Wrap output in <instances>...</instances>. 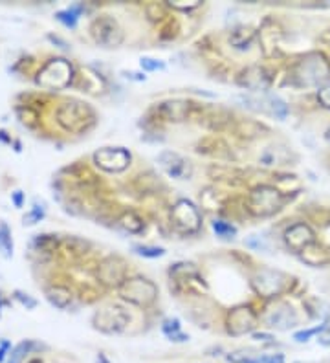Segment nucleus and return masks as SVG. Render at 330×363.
Here are the masks:
<instances>
[{
    "label": "nucleus",
    "instance_id": "3",
    "mask_svg": "<svg viewBox=\"0 0 330 363\" xmlns=\"http://www.w3.org/2000/svg\"><path fill=\"white\" fill-rule=\"evenodd\" d=\"M119 294H121L123 299L134 303V305L147 306L156 299L158 288H156L154 283H150V281L134 277V279H125V283L119 286Z\"/></svg>",
    "mask_w": 330,
    "mask_h": 363
},
{
    "label": "nucleus",
    "instance_id": "33",
    "mask_svg": "<svg viewBox=\"0 0 330 363\" xmlns=\"http://www.w3.org/2000/svg\"><path fill=\"white\" fill-rule=\"evenodd\" d=\"M8 343H6V341H4V343H2V349H0V362H2V358H4V352H6V349H8Z\"/></svg>",
    "mask_w": 330,
    "mask_h": 363
},
{
    "label": "nucleus",
    "instance_id": "25",
    "mask_svg": "<svg viewBox=\"0 0 330 363\" xmlns=\"http://www.w3.org/2000/svg\"><path fill=\"white\" fill-rule=\"evenodd\" d=\"M326 327H329V325H326V323L317 325V327L310 328V330H303V333H297V334H295V336H294V340H295V341H299V343H304V341H308L312 336H316V334L323 333V330H325Z\"/></svg>",
    "mask_w": 330,
    "mask_h": 363
},
{
    "label": "nucleus",
    "instance_id": "20",
    "mask_svg": "<svg viewBox=\"0 0 330 363\" xmlns=\"http://www.w3.org/2000/svg\"><path fill=\"white\" fill-rule=\"evenodd\" d=\"M211 226H213V231L216 233V237H220V239L231 240L235 239V235H237V228L231 226V224H228V222L224 220H215Z\"/></svg>",
    "mask_w": 330,
    "mask_h": 363
},
{
    "label": "nucleus",
    "instance_id": "12",
    "mask_svg": "<svg viewBox=\"0 0 330 363\" xmlns=\"http://www.w3.org/2000/svg\"><path fill=\"white\" fill-rule=\"evenodd\" d=\"M127 321H128V315L125 314L121 308H118V306H114V308H103V311L97 312L96 318H94L96 327L99 328V330H103V333H109V334L123 330Z\"/></svg>",
    "mask_w": 330,
    "mask_h": 363
},
{
    "label": "nucleus",
    "instance_id": "7",
    "mask_svg": "<svg viewBox=\"0 0 330 363\" xmlns=\"http://www.w3.org/2000/svg\"><path fill=\"white\" fill-rule=\"evenodd\" d=\"M96 164L109 173H121L131 164V152L123 147H106L94 155Z\"/></svg>",
    "mask_w": 330,
    "mask_h": 363
},
{
    "label": "nucleus",
    "instance_id": "18",
    "mask_svg": "<svg viewBox=\"0 0 330 363\" xmlns=\"http://www.w3.org/2000/svg\"><path fill=\"white\" fill-rule=\"evenodd\" d=\"M162 330L165 333V336H167L171 341H187L189 340V336L180 330V321H178L176 318L165 319L162 325Z\"/></svg>",
    "mask_w": 330,
    "mask_h": 363
},
{
    "label": "nucleus",
    "instance_id": "19",
    "mask_svg": "<svg viewBox=\"0 0 330 363\" xmlns=\"http://www.w3.org/2000/svg\"><path fill=\"white\" fill-rule=\"evenodd\" d=\"M228 359L231 363H264L266 362V356L255 354L251 350H238V352L229 354Z\"/></svg>",
    "mask_w": 330,
    "mask_h": 363
},
{
    "label": "nucleus",
    "instance_id": "27",
    "mask_svg": "<svg viewBox=\"0 0 330 363\" xmlns=\"http://www.w3.org/2000/svg\"><path fill=\"white\" fill-rule=\"evenodd\" d=\"M317 101H319L321 106H325V108H330V83L319 89V92H317Z\"/></svg>",
    "mask_w": 330,
    "mask_h": 363
},
{
    "label": "nucleus",
    "instance_id": "1",
    "mask_svg": "<svg viewBox=\"0 0 330 363\" xmlns=\"http://www.w3.org/2000/svg\"><path fill=\"white\" fill-rule=\"evenodd\" d=\"M330 77V65L321 53H308L292 70L297 86H319Z\"/></svg>",
    "mask_w": 330,
    "mask_h": 363
},
{
    "label": "nucleus",
    "instance_id": "9",
    "mask_svg": "<svg viewBox=\"0 0 330 363\" xmlns=\"http://www.w3.org/2000/svg\"><path fill=\"white\" fill-rule=\"evenodd\" d=\"M158 164L175 180H189L191 174H193V165H191L189 160H185L178 152H162L158 156Z\"/></svg>",
    "mask_w": 330,
    "mask_h": 363
},
{
    "label": "nucleus",
    "instance_id": "4",
    "mask_svg": "<svg viewBox=\"0 0 330 363\" xmlns=\"http://www.w3.org/2000/svg\"><path fill=\"white\" fill-rule=\"evenodd\" d=\"M171 220L172 226L180 231V233H197L200 230V224H202L200 211L194 208V204L189 202V200L176 202L171 211Z\"/></svg>",
    "mask_w": 330,
    "mask_h": 363
},
{
    "label": "nucleus",
    "instance_id": "10",
    "mask_svg": "<svg viewBox=\"0 0 330 363\" xmlns=\"http://www.w3.org/2000/svg\"><path fill=\"white\" fill-rule=\"evenodd\" d=\"M264 321L266 325L275 330H290L297 325V314L292 308L290 305L286 303H275L273 306H270L266 315H264Z\"/></svg>",
    "mask_w": 330,
    "mask_h": 363
},
{
    "label": "nucleus",
    "instance_id": "21",
    "mask_svg": "<svg viewBox=\"0 0 330 363\" xmlns=\"http://www.w3.org/2000/svg\"><path fill=\"white\" fill-rule=\"evenodd\" d=\"M134 253L141 255V257H147V259H156V257H162L165 255V250L163 248H156V246H141V244H134L132 246Z\"/></svg>",
    "mask_w": 330,
    "mask_h": 363
},
{
    "label": "nucleus",
    "instance_id": "11",
    "mask_svg": "<svg viewBox=\"0 0 330 363\" xmlns=\"http://www.w3.org/2000/svg\"><path fill=\"white\" fill-rule=\"evenodd\" d=\"M255 323L257 318L250 306H237L228 315V330L233 336H242V334L251 333L255 328Z\"/></svg>",
    "mask_w": 330,
    "mask_h": 363
},
{
    "label": "nucleus",
    "instance_id": "31",
    "mask_svg": "<svg viewBox=\"0 0 330 363\" xmlns=\"http://www.w3.org/2000/svg\"><path fill=\"white\" fill-rule=\"evenodd\" d=\"M264 363H285V356L273 354V356H270V358H266V362Z\"/></svg>",
    "mask_w": 330,
    "mask_h": 363
},
{
    "label": "nucleus",
    "instance_id": "22",
    "mask_svg": "<svg viewBox=\"0 0 330 363\" xmlns=\"http://www.w3.org/2000/svg\"><path fill=\"white\" fill-rule=\"evenodd\" d=\"M119 222H121V226L127 231H131V233H138V231H141V228H143V222H141L134 213H125Z\"/></svg>",
    "mask_w": 330,
    "mask_h": 363
},
{
    "label": "nucleus",
    "instance_id": "34",
    "mask_svg": "<svg viewBox=\"0 0 330 363\" xmlns=\"http://www.w3.org/2000/svg\"><path fill=\"white\" fill-rule=\"evenodd\" d=\"M21 202H22V196H21V193L17 191V193H15V204L21 206Z\"/></svg>",
    "mask_w": 330,
    "mask_h": 363
},
{
    "label": "nucleus",
    "instance_id": "5",
    "mask_svg": "<svg viewBox=\"0 0 330 363\" xmlns=\"http://www.w3.org/2000/svg\"><path fill=\"white\" fill-rule=\"evenodd\" d=\"M286 275L281 274L277 270H268V268H264V270L257 272L251 284H253V290H255L259 296L263 297H275L285 290L286 286Z\"/></svg>",
    "mask_w": 330,
    "mask_h": 363
},
{
    "label": "nucleus",
    "instance_id": "28",
    "mask_svg": "<svg viewBox=\"0 0 330 363\" xmlns=\"http://www.w3.org/2000/svg\"><path fill=\"white\" fill-rule=\"evenodd\" d=\"M31 345H33V343H21V345H18L17 349H15L13 354H11V359H9V363H18V362H21V359L24 358V354H26L28 349H30Z\"/></svg>",
    "mask_w": 330,
    "mask_h": 363
},
{
    "label": "nucleus",
    "instance_id": "14",
    "mask_svg": "<svg viewBox=\"0 0 330 363\" xmlns=\"http://www.w3.org/2000/svg\"><path fill=\"white\" fill-rule=\"evenodd\" d=\"M285 240L292 252L303 253L310 244L316 242V237H314V231L307 224H295V226L286 230Z\"/></svg>",
    "mask_w": 330,
    "mask_h": 363
},
{
    "label": "nucleus",
    "instance_id": "29",
    "mask_svg": "<svg viewBox=\"0 0 330 363\" xmlns=\"http://www.w3.org/2000/svg\"><path fill=\"white\" fill-rule=\"evenodd\" d=\"M246 244L250 246V248L253 250H266L268 246H266V242H264V239L260 237V235H251L250 239L246 240Z\"/></svg>",
    "mask_w": 330,
    "mask_h": 363
},
{
    "label": "nucleus",
    "instance_id": "32",
    "mask_svg": "<svg viewBox=\"0 0 330 363\" xmlns=\"http://www.w3.org/2000/svg\"><path fill=\"white\" fill-rule=\"evenodd\" d=\"M253 340H257V341H272L273 337L270 336V334H263V333H257V334H253Z\"/></svg>",
    "mask_w": 330,
    "mask_h": 363
},
{
    "label": "nucleus",
    "instance_id": "23",
    "mask_svg": "<svg viewBox=\"0 0 330 363\" xmlns=\"http://www.w3.org/2000/svg\"><path fill=\"white\" fill-rule=\"evenodd\" d=\"M0 250L4 253L6 257H11L13 253V244H11V235H9L8 226H0Z\"/></svg>",
    "mask_w": 330,
    "mask_h": 363
},
{
    "label": "nucleus",
    "instance_id": "8",
    "mask_svg": "<svg viewBox=\"0 0 330 363\" xmlns=\"http://www.w3.org/2000/svg\"><path fill=\"white\" fill-rule=\"evenodd\" d=\"M72 79V67L62 59H55L40 72L39 83L48 86V89H62L70 83Z\"/></svg>",
    "mask_w": 330,
    "mask_h": 363
},
{
    "label": "nucleus",
    "instance_id": "16",
    "mask_svg": "<svg viewBox=\"0 0 330 363\" xmlns=\"http://www.w3.org/2000/svg\"><path fill=\"white\" fill-rule=\"evenodd\" d=\"M301 257H303V261L310 266H323L330 261V255L326 253V250L319 248L316 242L310 244V246L301 253Z\"/></svg>",
    "mask_w": 330,
    "mask_h": 363
},
{
    "label": "nucleus",
    "instance_id": "6",
    "mask_svg": "<svg viewBox=\"0 0 330 363\" xmlns=\"http://www.w3.org/2000/svg\"><path fill=\"white\" fill-rule=\"evenodd\" d=\"M241 99L248 108H253L257 112H266L270 116H275L277 120H285L288 116V105L279 96L263 94V96H244Z\"/></svg>",
    "mask_w": 330,
    "mask_h": 363
},
{
    "label": "nucleus",
    "instance_id": "17",
    "mask_svg": "<svg viewBox=\"0 0 330 363\" xmlns=\"http://www.w3.org/2000/svg\"><path fill=\"white\" fill-rule=\"evenodd\" d=\"M253 37H255V31L251 30V28L241 26L237 30H233V33H231V45L238 50L250 48Z\"/></svg>",
    "mask_w": 330,
    "mask_h": 363
},
{
    "label": "nucleus",
    "instance_id": "2",
    "mask_svg": "<svg viewBox=\"0 0 330 363\" xmlns=\"http://www.w3.org/2000/svg\"><path fill=\"white\" fill-rule=\"evenodd\" d=\"M282 206V195L275 187L259 186L248 196V211L255 217H270Z\"/></svg>",
    "mask_w": 330,
    "mask_h": 363
},
{
    "label": "nucleus",
    "instance_id": "35",
    "mask_svg": "<svg viewBox=\"0 0 330 363\" xmlns=\"http://www.w3.org/2000/svg\"><path fill=\"white\" fill-rule=\"evenodd\" d=\"M325 138H326V140H329V142H330V129H329V130H326V134H325Z\"/></svg>",
    "mask_w": 330,
    "mask_h": 363
},
{
    "label": "nucleus",
    "instance_id": "24",
    "mask_svg": "<svg viewBox=\"0 0 330 363\" xmlns=\"http://www.w3.org/2000/svg\"><path fill=\"white\" fill-rule=\"evenodd\" d=\"M79 11H81V6H75V8H70L68 11H61V13L57 15V18L59 21H62L66 26H75V21H77Z\"/></svg>",
    "mask_w": 330,
    "mask_h": 363
},
{
    "label": "nucleus",
    "instance_id": "15",
    "mask_svg": "<svg viewBox=\"0 0 330 363\" xmlns=\"http://www.w3.org/2000/svg\"><path fill=\"white\" fill-rule=\"evenodd\" d=\"M238 84H241L242 89L251 90V92H263V90L268 89L270 77L266 76L264 68L250 67L241 74V77H238Z\"/></svg>",
    "mask_w": 330,
    "mask_h": 363
},
{
    "label": "nucleus",
    "instance_id": "26",
    "mask_svg": "<svg viewBox=\"0 0 330 363\" xmlns=\"http://www.w3.org/2000/svg\"><path fill=\"white\" fill-rule=\"evenodd\" d=\"M140 65H141V68H143V70H147V72L163 70V68H165V65H163V62L156 61V59H150V57H143L140 61Z\"/></svg>",
    "mask_w": 330,
    "mask_h": 363
},
{
    "label": "nucleus",
    "instance_id": "13",
    "mask_svg": "<svg viewBox=\"0 0 330 363\" xmlns=\"http://www.w3.org/2000/svg\"><path fill=\"white\" fill-rule=\"evenodd\" d=\"M92 30L97 43L106 46V48H110V46H118L119 43H121V39H123L121 30H119V26L116 24V21H112V18H99V21L94 23Z\"/></svg>",
    "mask_w": 330,
    "mask_h": 363
},
{
    "label": "nucleus",
    "instance_id": "30",
    "mask_svg": "<svg viewBox=\"0 0 330 363\" xmlns=\"http://www.w3.org/2000/svg\"><path fill=\"white\" fill-rule=\"evenodd\" d=\"M317 341H319L321 345L330 347V327H326L323 333H319V336H317Z\"/></svg>",
    "mask_w": 330,
    "mask_h": 363
}]
</instances>
